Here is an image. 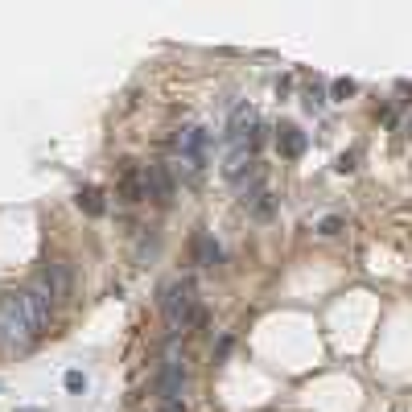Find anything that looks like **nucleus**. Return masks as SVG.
<instances>
[{
    "label": "nucleus",
    "mask_w": 412,
    "mask_h": 412,
    "mask_svg": "<svg viewBox=\"0 0 412 412\" xmlns=\"http://www.w3.org/2000/svg\"><path fill=\"white\" fill-rule=\"evenodd\" d=\"M161 314H165L170 339H182V330H190V326L202 322L198 297H194V281H190V276H173L170 285L161 289Z\"/></svg>",
    "instance_id": "1"
},
{
    "label": "nucleus",
    "mask_w": 412,
    "mask_h": 412,
    "mask_svg": "<svg viewBox=\"0 0 412 412\" xmlns=\"http://www.w3.org/2000/svg\"><path fill=\"white\" fill-rule=\"evenodd\" d=\"M0 342L8 351H29L37 334H33V322L25 314V301H21V289H8L0 293Z\"/></svg>",
    "instance_id": "2"
},
{
    "label": "nucleus",
    "mask_w": 412,
    "mask_h": 412,
    "mask_svg": "<svg viewBox=\"0 0 412 412\" xmlns=\"http://www.w3.org/2000/svg\"><path fill=\"white\" fill-rule=\"evenodd\" d=\"M182 388H186V346H182V339H170L161 351V367H157V400L177 404Z\"/></svg>",
    "instance_id": "3"
},
{
    "label": "nucleus",
    "mask_w": 412,
    "mask_h": 412,
    "mask_svg": "<svg viewBox=\"0 0 412 412\" xmlns=\"http://www.w3.org/2000/svg\"><path fill=\"white\" fill-rule=\"evenodd\" d=\"M206 145H211V136H206V128H198V124H190V128L177 132V161H182V170L190 173V177L206 165Z\"/></svg>",
    "instance_id": "4"
},
{
    "label": "nucleus",
    "mask_w": 412,
    "mask_h": 412,
    "mask_svg": "<svg viewBox=\"0 0 412 412\" xmlns=\"http://www.w3.org/2000/svg\"><path fill=\"white\" fill-rule=\"evenodd\" d=\"M21 301H25L29 322H33V334L42 339V334L49 330V322H54V297H49V289L42 285V281H33V285H25L21 289Z\"/></svg>",
    "instance_id": "5"
},
{
    "label": "nucleus",
    "mask_w": 412,
    "mask_h": 412,
    "mask_svg": "<svg viewBox=\"0 0 412 412\" xmlns=\"http://www.w3.org/2000/svg\"><path fill=\"white\" fill-rule=\"evenodd\" d=\"M37 281L49 289V297H54V310H58V305H66V301L74 297V276H71V268H66V264H46Z\"/></svg>",
    "instance_id": "6"
},
{
    "label": "nucleus",
    "mask_w": 412,
    "mask_h": 412,
    "mask_svg": "<svg viewBox=\"0 0 412 412\" xmlns=\"http://www.w3.org/2000/svg\"><path fill=\"white\" fill-rule=\"evenodd\" d=\"M145 186H148V198H153L157 206H170L173 202V177L161 161H148L145 165Z\"/></svg>",
    "instance_id": "7"
},
{
    "label": "nucleus",
    "mask_w": 412,
    "mask_h": 412,
    "mask_svg": "<svg viewBox=\"0 0 412 412\" xmlns=\"http://www.w3.org/2000/svg\"><path fill=\"white\" fill-rule=\"evenodd\" d=\"M120 198L124 202H141V198H148L145 165H136V161H124L120 165Z\"/></svg>",
    "instance_id": "8"
},
{
    "label": "nucleus",
    "mask_w": 412,
    "mask_h": 412,
    "mask_svg": "<svg viewBox=\"0 0 412 412\" xmlns=\"http://www.w3.org/2000/svg\"><path fill=\"white\" fill-rule=\"evenodd\" d=\"M276 148H281V157L297 161V157L310 148V136H305L297 124H281V128H276Z\"/></svg>",
    "instance_id": "9"
},
{
    "label": "nucleus",
    "mask_w": 412,
    "mask_h": 412,
    "mask_svg": "<svg viewBox=\"0 0 412 412\" xmlns=\"http://www.w3.org/2000/svg\"><path fill=\"white\" fill-rule=\"evenodd\" d=\"M194 260L202 268H218V264H223V247L215 243V235H211V231H202V235L194 240Z\"/></svg>",
    "instance_id": "10"
},
{
    "label": "nucleus",
    "mask_w": 412,
    "mask_h": 412,
    "mask_svg": "<svg viewBox=\"0 0 412 412\" xmlns=\"http://www.w3.org/2000/svg\"><path fill=\"white\" fill-rule=\"evenodd\" d=\"M78 211H83V215H91V218H99L103 211H107L103 190H99V186H83V190H78Z\"/></svg>",
    "instance_id": "11"
},
{
    "label": "nucleus",
    "mask_w": 412,
    "mask_h": 412,
    "mask_svg": "<svg viewBox=\"0 0 412 412\" xmlns=\"http://www.w3.org/2000/svg\"><path fill=\"white\" fill-rule=\"evenodd\" d=\"M355 91H359V87H355V78H334V87H330V95H334V99H351Z\"/></svg>",
    "instance_id": "12"
},
{
    "label": "nucleus",
    "mask_w": 412,
    "mask_h": 412,
    "mask_svg": "<svg viewBox=\"0 0 412 412\" xmlns=\"http://www.w3.org/2000/svg\"><path fill=\"white\" fill-rule=\"evenodd\" d=\"M317 231H322V235H339V231H342V218L339 215L322 218V223H317Z\"/></svg>",
    "instance_id": "13"
},
{
    "label": "nucleus",
    "mask_w": 412,
    "mask_h": 412,
    "mask_svg": "<svg viewBox=\"0 0 412 412\" xmlns=\"http://www.w3.org/2000/svg\"><path fill=\"white\" fill-rule=\"evenodd\" d=\"M87 388V375L83 371H66V392H83Z\"/></svg>",
    "instance_id": "14"
},
{
    "label": "nucleus",
    "mask_w": 412,
    "mask_h": 412,
    "mask_svg": "<svg viewBox=\"0 0 412 412\" xmlns=\"http://www.w3.org/2000/svg\"><path fill=\"white\" fill-rule=\"evenodd\" d=\"M355 170V153H342L339 157V173H351Z\"/></svg>",
    "instance_id": "15"
},
{
    "label": "nucleus",
    "mask_w": 412,
    "mask_h": 412,
    "mask_svg": "<svg viewBox=\"0 0 412 412\" xmlns=\"http://www.w3.org/2000/svg\"><path fill=\"white\" fill-rule=\"evenodd\" d=\"M305 107H310V112H322V95H317V91H310V95H305Z\"/></svg>",
    "instance_id": "16"
},
{
    "label": "nucleus",
    "mask_w": 412,
    "mask_h": 412,
    "mask_svg": "<svg viewBox=\"0 0 412 412\" xmlns=\"http://www.w3.org/2000/svg\"><path fill=\"white\" fill-rule=\"evenodd\" d=\"M21 412H37V408H21Z\"/></svg>",
    "instance_id": "17"
}]
</instances>
